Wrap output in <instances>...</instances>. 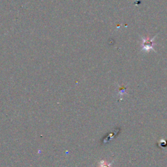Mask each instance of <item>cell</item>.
<instances>
[{
    "mask_svg": "<svg viewBox=\"0 0 167 167\" xmlns=\"http://www.w3.org/2000/svg\"><path fill=\"white\" fill-rule=\"evenodd\" d=\"M118 91H119V93H120V95H123L124 93H125V91H126V88L124 86H120L119 88V89H118Z\"/></svg>",
    "mask_w": 167,
    "mask_h": 167,
    "instance_id": "2",
    "label": "cell"
},
{
    "mask_svg": "<svg viewBox=\"0 0 167 167\" xmlns=\"http://www.w3.org/2000/svg\"><path fill=\"white\" fill-rule=\"evenodd\" d=\"M155 37H153V38H142V44H141L142 51L148 52L150 50H154V45H155L154 40Z\"/></svg>",
    "mask_w": 167,
    "mask_h": 167,
    "instance_id": "1",
    "label": "cell"
},
{
    "mask_svg": "<svg viewBox=\"0 0 167 167\" xmlns=\"http://www.w3.org/2000/svg\"><path fill=\"white\" fill-rule=\"evenodd\" d=\"M99 167H110V164H108L106 161H101Z\"/></svg>",
    "mask_w": 167,
    "mask_h": 167,
    "instance_id": "3",
    "label": "cell"
}]
</instances>
